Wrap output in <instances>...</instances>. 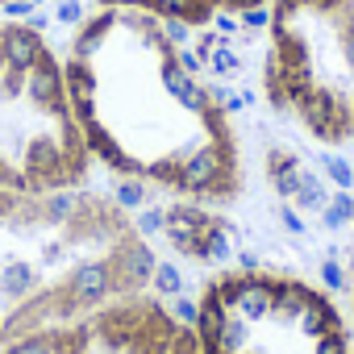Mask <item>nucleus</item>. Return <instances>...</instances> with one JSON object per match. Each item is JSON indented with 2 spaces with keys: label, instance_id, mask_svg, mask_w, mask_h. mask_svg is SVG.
<instances>
[{
  "label": "nucleus",
  "instance_id": "f03ea898",
  "mask_svg": "<svg viewBox=\"0 0 354 354\" xmlns=\"http://www.w3.org/2000/svg\"><path fill=\"white\" fill-rule=\"evenodd\" d=\"M150 275V242L117 201L92 188H0V350L125 292H146Z\"/></svg>",
  "mask_w": 354,
  "mask_h": 354
},
{
  "label": "nucleus",
  "instance_id": "20e7f679",
  "mask_svg": "<svg viewBox=\"0 0 354 354\" xmlns=\"http://www.w3.org/2000/svg\"><path fill=\"white\" fill-rule=\"evenodd\" d=\"M259 88L308 142L354 146V0H267Z\"/></svg>",
  "mask_w": 354,
  "mask_h": 354
},
{
  "label": "nucleus",
  "instance_id": "39448f33",
  "mask_svg": "<svg viewBox=\"0 0 354 354\" xmlns=\"http://www.w3.org/2000/svg\"><path fill=\"white\" fill-rule=\"evenodd\" d=\"M201 354H354V321L283 267H221L192 304Z\"/></svg>",
  "mask_w": 354,
  "mask_h": 354
},
{
  "label": "nucleus",
  "instance_id": "1a4fd4ad",
  "mask_svg": "<svg viewBox=\"0 0 354 354\" xmlns=\"http://www.w3.org/2000/svg\"><path fill=\"white\" fill-rule=\"evenodd\" d=\"M30 5H42V0H0V9H30Z\"/></svg>",
  "mask_w": 354,
  "mask_h": 354
},
{
  "label": "nucleus",
  "instance_id": "f257e3e1",
  "mask_svg": "<svg viewBox=\"0 0 354 354\" xmlns=\"http://www.w3.org/2000/svg\"><path fill=\"white\" fill-rule=\"evenodd\" d=\"M63 75L92 162L196 205H234L246 192L234 117L167 21L100 5L71 34Z\"/></svg>",
  "mask_w": 354,
  "mask_h": 354
},
{
  "label": "nucleus",
  "instance_id": "7ed1b4c3",
  "mask_svg": "<svg viewBox=\"0 0 354 354\" xmlns=\"http://www.w3.org/2000/svg\"><path fill=\"white\" fill-rule=\"evenodd\" d=\"M92 150L71 109L63 59L42 30L0 21V188H88Z\"/></svg>",
  "mask_w": 354,
  "mask_h": 354
},
{
  "label": "nucleus",
  "instance_id": "423d86ee",
  "mask_svg": "<svg viewBox=\"0 0 354 354\" xmlns=\"http://www.w3.org/2000/svg\"><path fill=\"white\" fill-rule=\"evenodd\" d=\"M0 354H201L196 333L150 292H125L63 325H46Z\"/></svg>",
  "mask_w": 354,
  "mask_h": 354
},
{
  "label": "nucleus",
  "instance_id": "0eeeda50",
  "mask_svg": "<svg viewBox=\"0 0 354 354\" xmlns=\"http://www.w3.org/2000/svg\"><path fill=\"white\" fill-rule=\"evenodd\" d=\"M162 238L180 250L184 259H196V263H209L225 250V238H230V225L225 217H217L209 205H196V201H184V205H171L162 213Z\"/></svg>",
  "mask_w": 354,
  "mask_h": 354
},
{
  "label": "nucleus",
  "instance_id": "6e6552de",
  "mask_svg": "<svg viewBox=\"0 0 354 354\" xmlns=\"http://www.w3.org/2000/svg\"><path fill=\"white\" fill-rule=\"evenodd\" d=\"M100 5H117V9H138L150 13L158 21H175V26H209L217 17H242L263 9L267 0H100Z\"/></svg>",
  "mask_w": 354,
  "mask_h": 354
},
{
  "label": "nucleus",
  "instance_id": "9d476101",
  "mask_svg": "<svg viewBox=\"0 0 354 354\" xmlns=\"http://www.w3.org/2000/svg\"><path fill=\"white\" fill-rule=\"evenodd\" d=\"M350 296H354V288H350Z\"/></svg>",
  "mask_w": 354,
  "mask_h": 354
}]
</instances>
